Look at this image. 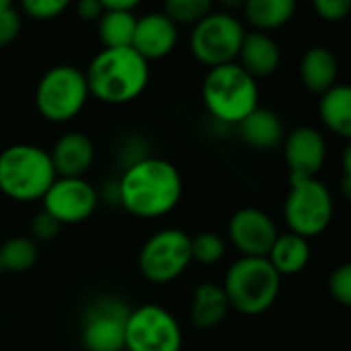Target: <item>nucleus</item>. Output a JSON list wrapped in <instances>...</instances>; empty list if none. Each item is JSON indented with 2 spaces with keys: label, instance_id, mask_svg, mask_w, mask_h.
Masks as SVG:
<instances>
[{
  "label": "nucleus",
  "instance_id": "nucleus-1",
  "mask_svg": "<svg viewBox=\"0 0 351 351\" xmlns=\"http://www.w3.org/2000/svg\"><path fill=\"white\" fill-rule=\"evenodd\" d=\"M183 195V179L177 167L165 158H138L117 185L119 204L136 218L152 220L175 210Z\"/></svg>",
  "mask_w": 351,
  "mask_h": 351
},
{
  "label": "nucleus",
  "instance_id": "nucleus-2",
  "mask_svg": "<svg viewBox=\"0 0 351 351\" xmlns=\"http://www.w3.org/2000/svg\"><path fill=\"white\" fill-rule=\"evenodd\" d=\"M88 95L107 105L138 99L150 78L148 62L134 47H103L84 72Z\"/></svg>",
  "mask_w": 351,
  "mask_h": 351
},
{
  "label": "nucleus",
  "instance_id": "nucleus-3",
  "mask_svg": "<svg viewBox=\"0 0 351 351\" xmlns=\"http://www.w3.org/2000/svg\"><path fill=\"white\" fill-rule=\"evenodd\" d=\"M202 99L214 119L239 125L259 107V86L251 74L232 62L208 70L202 84Z\"/></svg>",
  "mask_w": 351,
  "mask_h": 351
},
{
  "label": "nucleus",
  "instance_id": "nucleus-4",
  "mask_svg": "<svg viewBox=\"0 0 351 351\" xmlns=\"http://www.w3.org/2000/svg\"><path fill=\"white\" fill-rule=\"evenodd\" d=\"M282 278L265 257L237 259L224 278L222 290L230 308L245 317L267 313L280 296Z\"/></svg>",
  "mask_w": 351,
  "mask_h": 351
},
{
  "label": "nucleus",
  "instance_id": "nucleus-5",
  "mask_svg": "<svg viewBox=\"0 0 351 351\" xmlns=\"http://www.w3.org/2000/svg\"><path fill=\"white\" fill-rule=\"evenodd\" d=\"M56 179L49 152L35 144H12L0 152V191L14 202H37Z\"/></svg>",
  "mask_w": 351,
  "mask_h": 351
},
{
  "label": "nucleus",
  "instance_id": "nucleus-6",
  "mask_svg": "<svg viewBox=\"0 0 351 351\" xmlns=\"http://www.w3.org/2000/svg\"><path fill=\"white\" fill-rule=\"evenodd\" d=\"M333 195L317 177H290V191L284 204V218L290 232L313 239L323 234L333 220Z\"/></svg>",
  "mask_w": 351,
  "mask_h": 351
},
{
  "label": "nucleus",
  "instance_id": "nucleus-7",
  "mask_svg": "<svg viewBox=\"0 0 351 351\" xmlns=\"http://www.w3.org/2000/svg\"><path fill=\"white\" fill-rule=\"evenodd\" d=\"M88 97L84 72L70 64L51 66L39 78L35 88V105L39 113L53 123L74 119L84 109Z\"/></svg>",
  "mask_w": 351,
  "mask_h": 351
},
{
  "label": "nucleus",
  "instance_id": "nucleus-8",
  "mask_svg": "<svg viewBox=\"0 0 351 351\" xmlns=\"http://www.w3.org/2000/svg\"><path fill=\"white\" fill-rule=\"evenodd\" d=\"M247 31L243 23L226 10H212L197 25H193L189 45L197 62L216 68L232 64L239 58Z\"/></svg>",
  "mask_w": 351,
  "mask_h": 351
},
{
  "label": "nucleus",
  "instance_id": "nucleus-9",
  "mask_svg": "<svg viewBox=\"0 0 351 351\" xmlns=\"http://www.w3.org/2000/svg\"><path fill=\"white\" fill-rule=\"evenodd\" d=\"M191 265V237L181 228L152 234L140 249L138 267L150 284H171Z\"/></svg>",
  "mask_w": 351,
  "mask_h": 351
},
{
  "label": "nucleus",
  "instance_id": "nucleus-10",
  "mask_svg": "<svg viewBox=\"0 0 351 351\" xmlns=\"http://www.w3.org/2000/svg\"><path fill=\"white\" fill-rule=\"evenodd\" d=\"M183 333L171 311L158 304L130 308L125 321V351H181Z\"/></svg>",
  "mask_w": 351,
  "mask_h": 351
},
{
  "label": "nucleus",
  "instance_id": "nucleus-11",
  "mask_svg": "<svg viewBox=\"0 0 351 351\" xmlns=\"http://www.w3.org/2000/svg\"><path fill=\"white\" fill-rule=\"evenodd\" d=\"M130 308L113 298L95 302L82 321L80 341L86 351L125 350V321Z\"/></svg>",
  "mask_w": 351,
  "mask_h": 351
},
{
  "label": "nucleus",
  "instance_id": "nucleus-12",
  "mask_svg": "<svg viewBox=\"0 0 351 351\" xmlns=\"http://www.w3.org/2000/svg\"><path fill=\"white\" fill-rule=\"evenodd\" d=\"M43 212L49 214L60 226L78 224L93 216L99 195L84 177H56L45 195L41 197Z\"/></svg>",
  "mask_w": 351,
  "mask_h": 351
},
{
  "label": "nucleus",
  "instance_id": "nucleus-13",
  "mask_svg": "<svg viewBox=\"0 0 351 351\" xmlns=\"http://www.w3.org/2000/svg\"><path fill=\"white\" fill-rule=\"evenodd\" d=\"M278 234L276 222L259 208H241L228 220V239L243 257H267Z\"/></svg>",
  "mask_w": 351,
  "mask_h": 351
},
{
  "label": "nucleus",
  "instance_id": "nucleus-14",
  "mask_svg": "<svg viewBox=\"0 0 351 351\" xmlns=\"http://www.w3.org/2000/svg\"><path fill=\"white\" fill-rule=\"evenodd\" d=\"M284 158L290 177H317L327 160V142L317 128L300 125L284 140Z\"/></svg>",
  "mask_w": 351,
  "mask_h": 351
},
{
  "label": "nucleus",
  "instance_id": "nucleus-15",
  "mask_svg": "<svg viewBox=\"0 0 351 351\" xmlns=\"http://www.w3.org/2000/svg\"><path fill=\"white\" fill-rule=\"evenodd\" d=\"M177 41H179V29L162 10H152L138 16L132 47L146 62L169 56L175 49Z\"/></svg>",
  "mask_w": 351,
  "mask_h": 351
},
{
  "label": "nucleus",
  "instance_id": "nucleus-16",
  "mask_svg": "<svg viewBox=\"0 0 351 351\" xmlns=\"http://www.w3.org/2000/svg\"><path fill=\"white\" fill-rule=\"evenodd\" d=\"M56 177H82L95 160V144L82 132H68L60 136L49 150Z\"/></svg>",
  "mask_w": 351,
  "mask_h": 351
},
{
  "label": "nucleus",
  "instance_id": "nucleus-17",
  "mask_svg": "<svg viewBox=\"0 0 351 351\" xmlns=\"http://www.w3.org/2000/svg\"><path fill=\"white\" fill-rule=\"evenodd\" d=\"M237 60H239L237 64L257 80V78H265L274 74L280 68L282 51H280L278 41L269 33L255 31V33L245 35Z\"/></svg>",
  "mask_w": 351,
  "mask_h": 351
},
{
  "label": "nucleus",
  "instance_id": "nucleus-18",
  "mask_svg": "<svg viewBox=\"0 0 351 351\" xmlns=\"http://www.w3.org/2000/svg\"><path fill=\"white\" fill-rule=\"evenodd\" d=\"M337 76L339 62L329 47L315 45L306 49V53L300 60V78L311 93L323 95L325 90L337 84Z\"/></svg>",
  "mask_w": 351,
  "mask_h": 351
},
{
  "label": "nucleus",
  "instance_id": "nucleus-19",
  "mask_svg": "<svg viewBox=\"0 0 351 351\" xmlns=\"http://www.w3.org/2000/svg\"><path fill=\"white\" fill-rule=\"evenodd\" d=\"M241 138L255 150H271L284 140V125L276 111L257 107L239 123Z\"/></svg>",
  "mask_w": 351,
  "mask_h": 351
},
{
  "label": "nucleus",
  "instance_id": "nucleus-20",
  "mask_svg": "<svg viewBox=\"0 0 351 351\" xmlns=\"http://www.w3.org/2000/svg\"><path fill=\"white\" fill-rule=\"evenodd\" d=\"M230 311L228 298L218 284H199L193 292L191 300V323L202 329L210 331L218 327Z\"/></svg>",
  "mask_w": 351,
  "mask_h": 351
},
{
  "label": "nucleus",
  "instance_id": "nucleus-21",
  "mask_svg": "<svg viewBox=\"0 0 351 351\" xmlns=\"http://www.w3.org/2000/svg\"><path fill=\"white\" fill-rule=\"evenodd\" d=\"M265 259L280 274V278L282 276H296L311 261V245L306 239L288 230L286 234H278V239H276V243H274V247Z\"/></svg>",
  "mask_w": 351,
  "mask_h": 351
},
{
  "label": "nucleus",
  "instance_id": "nucleus-22",
  "mask_svg": "<svg viewBox=\"0 0 351 351\" xmlns=\"http://www.w3.org/2000/svg\"><path fill=\"white\" fill-rule=\"evenodd\" d=\"M319 113L333 134L351 138V88L348 84H335L321 95Z\"/></svg>",
  "mask_w": 351,
  "mask_h": 351
},
{
  "label": "nucleus",
  "instance_id": "nucleus-23",
  "mask_svg": "<svg viewBox=\"0 0 351 351\" xmlns=\"http://www.w3.org/2000/svg\"><path fill=\"white\" fill-rule=\"evenodd\" d=\"M296 12L294 0H247L245 16L259 31L269 33L292 21Z\"/></svg>",
  "mask_w": 351,
  "mask_h": 351
},
{
  "label": "nucleus",
  "instance_id": "nucleus-24",
  "mask_svg": "<svg viewBox=\"0 0 351 351\" xmlns=\"http://www.w3.org/2000/svg\"><path fill=\"white\" fill-rule=\"evenodd\" d=\"M136 10H103L99 16V39L105 47H132Z\"/></svg>",
  "mask_w": 351,
  "mask_h": 351
},
{
  "label": "nucleus",
  "instance_id": "nucleus-25",
  "mask_svg": "<svg viewBox=\"0 0 351 351\" xmlns=\"http://www.w3.org/2000/svg\"><path fill=\"white\" fill-rule=\"evenodd\" d=\"M39 249L29 237H12L0 245V265L2 271L23 274L37 263Z\"/></svg>",
  "mask_w": 351,
  "mask_h": 351
},
{
  "label": "nucleus",
  "instance_id": "nucleus-26",
  "mask_svg": "<svg viewBox=\"0 0 351 351\" xmlns=\"http://www.w3.org/2000/svg\"><path fill=\"white\" fill-rule=\"evenodd\" d=\"M212 10L210 0H167L162 8L175 25H197Z\"/></svg>",
  "mask_w": 351,
  "mask_h": 351
},
{
  "label": "nucleus",
  "instance_id": "nucleus-27",
  "mask_svg": "<svg viewBox=\"0 0 351 351\" xmlns=\"http://www.w3.org/2000/svg\"><path fill=\"white\" fill-rule=\"evenodd\" d=\"M226 253V243L216 232H202L191 237V261L202 265H216Z\"/></svg>",
  "mask_w": 351,
  "mask_h": 351
},
{
  "label": "nucleus",
  "instance_id": "nucleus-28",
  "mask_svg": "<svg viewBox=\"0 0 351 351\" xmlns=\"http://www.w3.org/2000/svg\"><path fill=\"white\" fill-rule=\"evenodd\" d=\"M21 25H23L21 10L14 8L12 2L0 0V47L10 45L19 37Z\"/></svg>",
  "mask_w": 351,
  "mask_h": 351
},
{
  "label": "nucleus",
  "instance_id": "nucleus-29",
  "mask_svg": "<svg viewBox=\"0 0 351 351\" xmlns=\"http://www.w3.org/2000/svg\"><path fill=\"white\" fill-rule=\"evenodd\" d=\"M68 8V0H23V12L35 21H51Z\"/></svg>",
  "mask_w": 351,
  "mask_h": 351
},
{
  "label": "nucleus",
  "instance_id": "nucleus-30",
  "mask_svg": "<svg viewBox=\"0 0 351 351\" xmlns=\"http://www.w3.org/2000/svg\"><path fill=\"white\" fill-rule=\"evenodd\" d=\"M329 294L341 306L351 304V265L343 263L329 276Z\"/></svg>",
  "mask_w": 351,
  "mask_h": 351
},
{
  "label": "nucleus",
  "instance_id": "nucleus-31",
  "mask_svg": "<svg viewBox=\"0 0 351 351\" xmlns=\"http://www.w3.org/2000/svg\"><path fill=\"white\" fill-rule=\"evenodd\" d=\"M313 8L325 21H343L351 10V0H315Z\"/></svg>",
  "mask_w": 351,
  "mask_h": 351
},
{
  "label": "nucleus",
  "instance_id": "nucleus-32",
  "mask_svg": "<svg viewBox=\"0 0 351 351\" xmlns=\"http://www.w3.org/2000/svg\"><path fill=\"white\" fill-rule=\"evenodd\" d=\"M58 232H60V224L49 214H45L41 210L39 214L33 216V220H31V234H33L35 243L37 241H51V239L58 237Z\"/></svg>",
  "mask_w": 351,
  "mask_h": 351
},
{
  "label": "nucleus",
  "instance_id": "nucleus-33",
  "mask_svg": "<svg viewBox=\"0 0 351 351\" xmlns=\"http://www.w3.org/2000/svg\"><path fill=\"white\" fill-rule=\"evenodd\" d=\"M76 12L84 21H99V16L103 14V4L101 0H80L76 4Z\"/></svg>",
  "mask_w": 351,
  "mask_h": 351
},
{
  "label": "nucleus",
  "instance_id": "nucleus-34",
  "mask_svg": "<svg viewBox=\"0 0 351 351\" xmlns=\"http://www.w3.org/2000/svg\"><path fill=\"white\" fill-rule=\"evenodd\" d=\"M103 10H136L138 0H101Z\"/></svg>",
  "mask_w": 351,
  "mask_h": 351
},
{
  "label": "nucleus",
  "instance_id": "nucleus-35",
  "mask_svg": "<svg viewBox=\"0 0 351 351\" xmlns=\"http://www.w3.org/2000/svg\"><path fill=\"white\" fill-rule=\"evenodd\" d=\"M2 274H4V271H2V265H0V276H2Z\"/></svg>",
  "mask_w": 351,
  "mask_h": 351
},
{
  "label": "nucleus",
  "instance_id": "nucleus-36",
  "mask_svg": "<svg viewBox=\"0 0 351 351\" xmlns=\"http://www.w3.org/2000/svg\"><path fill=\"white\" fill-rule=\"evenodd\" d=\"M123 351H125V350H123Z\"/></svg>",
  "mask_w": 351,
  "mask_h": 351
}]
</instances>
